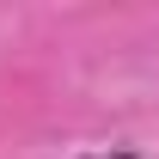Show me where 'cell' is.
<instances>
[{"label": "cell", "mask_w": 159, "mask_h": 159, "mask_svg": "<svg viewBox=\"0 0 159 159\" xmlns=\"http://www.w3.org/2000/svg\"><path fill=\"white\" fill-rule=\"evenodd\" d=\"M110 159H135V153H110Z\"/></svg>", "instance_id": "1"}]
</instances>
